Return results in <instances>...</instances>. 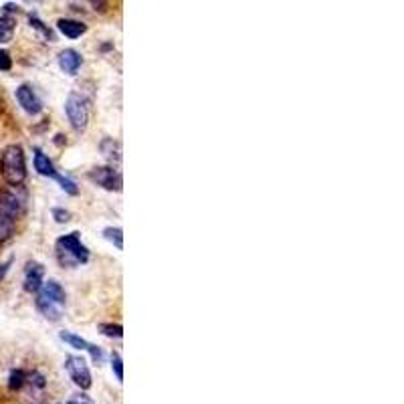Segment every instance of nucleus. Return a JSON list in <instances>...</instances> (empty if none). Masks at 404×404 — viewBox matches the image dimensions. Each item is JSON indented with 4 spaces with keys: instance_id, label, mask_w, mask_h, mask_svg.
I'll use <instances>...</instances> for the list:
<instances>
[{
    "instance_id": "obj_8",
    "label": "nucleus",
    "mask_w": 404,
    "mask_h": 404,
    "mask_svg": "<svg viewBox=\"0 0 404 404\" xmlns=\"http://www.w3.org/2000/svg\"><path fill=\"white\" fill-rule=\"evenodd\" d=\"M17 102L21 104V108L27 111L28 115H37L43 111V102L41 97L37 95V91L32 89V85L23 83L19 89H17Z\"/></svg>"
},
{
    "instance_id": "obj_1",
    "label": "nucleus",
    "mask_w": 404,
    "mask_h": 404,
    "mask_svg": "<svg viewBox=\"0 0 404 404\" xmlns=\"http://www.w3.org/2000/svg\"><path fill=\"white\" fill-rule=\"evenodd\" d=\"M0 174L8 186H21L27 180V162L25 152L19 144L6 146L0 154Z\"/></svg>"
},
{
    "instance_id": "obj_18",
    "label": "nucleus",
    "mask_w": 404,
    "mask_h": 404,
    "mask_svg": "<svg viewBox=\"0 0 404 404\" xmlns=\"http://www.w3.org/2000/svg\"><path fill=\"white\" fill-rule=\"evenodd\" d=\"M57 180H59L61 189L65 190L67 194H77V192H79V190H77V184H75L71 178H65V176H61V174H59V176H57Z\"/></svg>"
},
{
    "instance_id": "obj_21",
    "label": "nucleus",
    "mask_w": 404,
    "mask_h": 404,
    "mask_svg": "<svg viewBox=\"0 0 404 404\" xmlns=\"http://www.w3.org/2000/svg\"><path fill=\"white\" fill-rule=\"evenodd\" d=\"M12 69V57L8 51H0V71H10Z\"/></svg>"
},
{
    "instance_id": "obj_14",
    "label": "nucleus",
    "mask_w": 404,
    "mask_h": 404,
    "mask_svg": "<svg viewBox=\"0 0 404 404\" xmlns=\"http://www.w3.org/2000/svg\"><path fill=\"white\" fill-rule=\"evenodd\" d=\"M15 35V21L10 17H0V43H8Z\"/></svg>"
},
{
    "instance_id": "obj_4",
    "label": "nucleus",
    "mask_w": 404,
    "mask_h": 404,
    "mask_svg": "<svg viewBox=\"0 0 404 404\" xmlns=\"http://www.w3.org/2000/svg\"><path fill=\"white\" fill-rule=\"evenodd\" d=\"M55 253L57 259L63 267H77L89 261V251L81 242L79 233H69L55 242Z\"/></svg>"
},
{
    "instance_id": "obj_24",
    "label": "nucleus",
    "mask_w": 404,
    "mask_h": 404,
    "mask_svg": "<svg viewBox=\"0 0 404 404\" xmlns=\"http://www.w3.org/2000/svg\"><path fill=\"white\" fill-rule=\"evenodd\" d=\"M8 267H10V261H4V263H0V281L4 279V275L8 273Z\"/></svg>"
},
{
    "instance_id": "obj_17",
    "label": "nucleus",
    "mask_w": 404,
    "mask_h": 404,
    "mask_svg": "<svg viewBox=\"0 0 404 404\" xmlns=\"http://www.w3.org/2000/svg\"><path fill=\"white\" fill-rule=\"evenodd\" d=\"M99 329H102V334H106L108 338H122V336H124V327L117 325V323H102Z\"/></svg>"
},
{
    "instance_id": "obj_13",
    "label": "nucleus",
    "mask_w": 404,
    "mask_h": 404,
    "mask_svg": "<svg viewBox=\"0 0 404 404\" xmlns=\"http://www.w3.org/2000/svg\"><path fill=\"white\" fill-rule=\"evenodd\" d=\"M61 340L63 342H67L71 348H75V350H89V342L87 340H83L81 336H75V334H71V331H61Z\"/></svg>"
},
{
    "instance_id": "obj_25",
    "label": "nucleus",
    "mask_w": 404,
    "mask_h": 404,
    "mask_svg": "<svg viewBox=\"0 0 404 404\" xmlns=\"http://www.w3.org/2000/svg\"><path fill=\"white\" fill-rule=\"evenodd\" d=\"M2 106H4V102H2V97H0V111H2Z\"/></svg>"
},
{
    "instance_id": "obj_11",
    "label": "nucleus",
    "mask_w": 404,
    "mask_h": 404,
    "mask_svg": "<svg viewBox=\"0 0 404 404\" xmlns=\"http://www.w3.org/2000/svg\"><path fill=\"white\" fill-rule=\"evenodd\" d=\"M35 170L41 174V176H49V178H55L57 180V170H55L53 162L49 160V156L43 154V150H35Z\"/></svg>"
},
{
    "instance_id": "obj_9",
    "label": "nucleus",
    "mask_w": 404,
    "mask_h": 404,
    "mask_svg": "<svg viewBox=\"0 0 404 404\" xmlns=\"http://www.w3.org/2000/svg\"><path fill=\"white\" fill-rule=\"evenodd\" d=\"M43 277H45V267L41 263H28L25 269V291L35 294L43 287Z\"/></svg>"
},
{
    "instance_id": "obj_3",
    "label": "nucleus",
    "mask_w": 404,
    "mask_h": 404,
    "mask_svg": "<svg viewBox=\"0 0 404 404\" xmlns=\"http://www.w3.org/2000/svg\"><path fill=\"white\" fill-rule=\"evenodd\" d=\"M65 289L57 283V281H49L39 289L37 296V309L51 322H59L65 309Z\"/></svg>"
},
{
    "instance_id": "obj_20",
    "label": "nucleus",
    "mask_w": 404,
    "mask_h": 404,
    "mask_svg": "<svg viewBox=\"0 0 404 404\" xmlns=\"http://www.w3.org/2000/svg\"><path fill=\"white\" fill-rule=\"evenodd\" d=\"M30 25H32V27L37 28L39 32H43V35H45V39H49V41H53V32H51L49 28L45 27V25H43V23H41V21H39L37 17H30Z\"/></svg>"
},
{
    "instance_id": "obj_19",
    "label": "nucleus",
    "mask_w": 404,
    "mask_h": 404,
    "mask_svg": "<svg viewBox=\"0 0 404 404\" xmlns=\"http://www.w3.org/2000/svg\"><path fill=\"white\" fill-rule=\"evenodd\" d=\"M111 368H113V372H115V378L122 382V380H124V366H122V356H119V354H113V356H111Z\"/></svg>"
},
{
    "instance_id": "obj_7",
    "label": "nucleus",
    "mask_w": 404,
    "mask_h": 404,
    "mask_svg": "<svg viewBox=\"0 0 404 404\" xmlns=\"http://www.w3.org/2000/svg\"><path fill=\"white\" fill-rule=\"evenodd\" d=\"M89 180L95 182V184L102 186V189L111 190V192H113V190H115V192L122 190V174H119L117 170L109 168V166L93 168V170L89 172Z\"/></svg>"
},
{
    "instance_id": "obj_10",
    "label": "nucleus",
    "mask_w": 404,
    "mask_h": 404,
    "mask_svg": "<svg viewBox=\"0 0 404 404\" xmlns=\"http://www.w3.org/2000/svg\"><path fill=\"white\" fill-rule=\"evenodd\" d=\"M81 55L75 49H65L59 55V67L67 73V75H75L81 67Z\"/></svg>"
},
{
    "instance_id": "obj_15",
    "label": "nucleus",
    "mask_w": 404,
    "mask_h": 404,
    "mask_svg": "<svg viewBox=\"0 0 404 404\" xmlns=\"http://www.w3.org/2000/svg\"><path fill=\"white\" fill-rule=\"evenodd\" d=\"M25 382H27V372L25 370H12L10 378H8V388L10 390H21V388H25Z\"/></svg>"
},
{
    "instance_id": "obj_12",
    "label": "nucleus",
    "mask_w": 404,
    "mask_h": 404,
    "mask_svg": "<svg viewBox=\"0 0 404 404\" xmlns=\"http://www.w3.org/2000/svg\"><path fill=\"white\" fill-rule=\"evenodd\" d=\"M57 27H59V30L65 37H69V39H79L81 35L87 32V27L83 23H79V21H73V19H61L57 23Z\"/></svg>"
},
{
    "instance_id": "obj_23",
    "label": "nucleus",
    "mask_w": 404,
    "mask_h": 404,
    "mask_svg": "<svg viewBox=\"0 0 404 404\" xmlns=\"http://www.w3.org/2000/svg\"><path fill=\"white\" fill-rule=\"evenodd\" d=\"M53 216L57 218V222H67L69 220V213L67 211H61V209H55L53 211Z\"/></svg>"
},
{
    "instance_id": "obj_2",
    "label": "nucleus",
    "mask_w": 404,
    "mask_h": 404,
    "mask_svg": "<svg viewBox=\"0 0 404 404\" xmlns=\"http://www.w3.org/2000/svg\"><path fill=\"white\" fill-rule=\"evenodd\" d=\"M25 198L15 190L0 192V242L8 241L15 233L17 220L23 213Z\"/></svg>"
},
{
    "instance_id": "obj_22",
    "label": "nucleus",
    "mask_w": 404,
    "mask_h": 404,
    "mask_svg": "<svg viewBox=\"0 0 404 404\" xmlns=\"http://www.w3.org/2000/svg\"><path fill=\"white\" fill-rule=\"evenodd\" d=\"M67 404H93V401L87 394H75Z\"/></svg>"
},
{
    "instance_id": "obj_16",
    "label": "nucleus",
    "mask_w": 404,
    "mask_h": 404,
    "mask_svg": "<svg viewBox=\"0 0 404 404\" xmlns=\"http://www.w3.org/2000/svg\"><path fill=\"white\" fill-rule=\"evenodd\" d=\"M104 237H106L109 242H113L115 249H124V235H122V229H119V227H108V229L104 231Z\"/></svg>"
},
{
    "instance_id": "obj_5",
    "label": "nucleus",
    "mask_w": 404,
    "mask_h": 404,
    "mask_svg": "<svg viewBox=\"0 0 404 404\" xmlns=\"http://www.w3.org/2000/svg\"><path fill=\"white\" fill-rule=\"evenodd\" d=\"M65 111H67L71 128L75 132H85V128L89 124V106H87V102L77 93H71L67 97V102H65Z\"/></svg>"
},
{
    "instance_id": "obj_6",
    "label": "nucleus",
    "mask_w": 404,
    "mask_h": 404,
    "mask_svg": "<svg viewBox=\"0 0 404 404\" xmlns=\"http://www.w3.org/2000/svg\"><path fill=\"white\" fill-rule=\"evenodd\" d=\"M65 368H67V372H69L71 380L79 386L81 390L91 388V372H89L87 362H85L81 356H67V360H65Z\"/></svg>"
}]
</instances>
